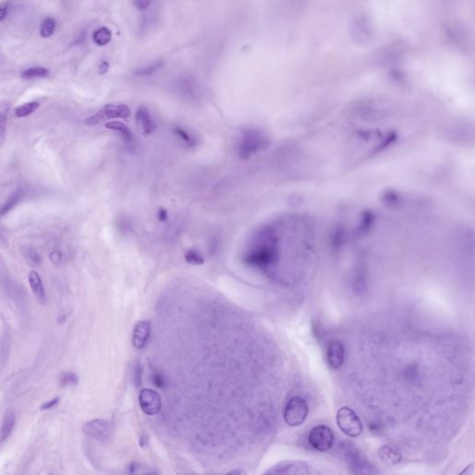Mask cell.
Segmentation results:
<instances>
[{
    "label": "cell",
    "mask_w": 475,
    "mask_h": 475,
    "mask_svg": "<svg viewBox=\"0 0 475 475\" xmlns=\"http://www.w3.org/2000/svg\"><path fill=\"white\" fill-rule=\"evenodd\" d=\"M268 140L265 135L256 129H247L242 132L237 145V154L239 159L247 160L261 149H265Z\"/></svg>",
    "instance_id": "1"
},
{
    "label": "cell",
    "mask_w": 475,
    "mask_h": 475,
    "mask_svg": "<svg viewBox=\"0 0 475 475\" xmlns=\"http://www.w3.org/2000/svg\"><path fill=\"white\" fill-rule=\"evenodd\" d=\"M336 422L340 430L348 437L356 438L363 432L362 421L350 407L340 408L336 414Z\"/></svg>",
    "instance_id": "2"
},
{
    "label": "cell",
    "mask_w": 475,
    "mask_h": 475,
    "mask_svg": "<svg viewBox=\"0 0 475 475\" xmlns=\"http://www.w3.org/2000/svg\"><path fill=\"white\" fill-rule=\"evenodd\" d=\"M309 407L306 399L301 396H293L286 404L284 421L289 426L298 427L306 421Z\"/></svg>",
    "instance_id": "3"
},
{
    "label": "cell",
    "mask_w": 475,
    "mask_h": 475,
    "mask_svg": "<svg viewBox=\"0 0 475 475\" xmlns=\"http://www.w3.org/2000/svg\"><path fill=\"white\" fill-rule=\"evenodd\" d=\"M130 115H131V110L128 106L124 104H119V105L107 104L103 106L102 109L99 110L95 115L89 117L85 121V124L91 126L109 119H116V118L127 119Z\"/></svg>",
    "instance_id": "4"
},
{
    "label": "cell",
    "mask_w": 475,
    "mask_h": 475,
    "mask_svg": "<svg viewBox=\"0 0 475 475\" xmlns=\"http://www.w3.org/2000/svg\"><path fill=\"white\" fill-rule=\"evenodd\" d=\"M308 442L314 449L319 452H327L334 445V434L332 429L320 424L311 429L308 435Z\"/></svg>",
    "instance_id": "5"
},
{
    "label": "cell",
    "mask_w": 475,
    "mask_h": 475,
    "mask_svg": "<svg viewBox=\"0 0 475 475\" xmlns=\"http://www.w3.org/2000/svg\"><path fill=\"white\" fill-rule=\"evenodd\" d=\"M139 406L145 414L152 416L161 411L162 400L156 391L151 389H143L138 395Z\"/></svg>",
    "instance_id": "6"
},
{
    "label": "cell",
    "mask_w": 475,
    "mask_h": 475,
    "mask_svg": "<svg viewBox=\"0 0 475 475\" xmlns=\"http://www.w3.org/2000/svg\"><path fill=\"white\" fill-rule=\"evenodd\" d=\"M111 424L104 420H94L86 423L83 427V432L86 435L98 441H106L111 435Z\"/></svg>",
    "instance_id": "7"
},
{
    "label": "cell",
    "mask_w": 475,
    "mask_h": 475,
    "mask_svg": "<svg viewBox=\"0 0 475 475\" xmlns=\"http://www.w3.org/2000/svg\"><path fill=\"white\" fill-rule=\"evenodd\" d=\"M136 120L144 135H150L156 128V123L146 107H139L136 113Z\"/></svg>",
    "instance_id": "8"
},
{
    "label": "cell",
    "mask_w": 475,
    "mask_h": 475,
    "mask_svg": "<svg viewBox=\"0 0 475 475\" xmlns=\"http://www.w3.org/2000/svg\"><path fill=\"white\" fill-rule=\"evenodd\" d=\"M327 358L329 365L333 368H339L345 360V349L338 342H333L327 351Z\"/></svg>",
    "instance_id": "9"
},
{
    "label": "cell",
    "mask_w": 475,
    "mask_h": 475,
    "mask_svg": "<svg viewBox=\"0 0 475 475\" xmlns=\"http://www.w3.org/2000/svg\"><path fill=\"white\" fill-rule=\"evenodd\" d=\"M150 334V324L148 321H140L136 324L133 334V345L137 349L146 346Z\"/></svg>",
    "instance_id": "10"
},
{
    "label": "cell",
    "mask_w": 475,
    "mask_h": 475,
    "mask_svg": "<svg viewBox=\"0 0 475 475\" xmlns=\"http://www.w3.org/2000/svg\"><path fill=\"white\" fill-rule=\"evenodd\" d=\"M378 455L380 457L381 462L387 464H396L399 463L402 460V453L400 450L396 447L385 445L382 446L378 450Z\"/></svg>",
    "instance_id": "11"
},
{
    "label": "cell",
    "mask_w": 475,
    "mask_h": 475,
    "mask_svg": "<svg viewBox=\"0 0 475 475\" xmlns=\"http://www.w3.org/2000/svg\"><path fill=\"white\" fill-rule=\"evenodd\" d=\"M29 283L36 299L40 302L41 304H45L48 300L47 293L43 285V282L41 280L40 276L36 272H31L29 274Z\"/></svg>",
    "instance_id": "12"
},
{
    "label": "cell",
    "mask_w": 475,
    "mask_h": 475,
    "mask_svg": "<svg viewBox=\"0 0 475 475\" xmlns=\"http://www.w3.org/2000/svg\"><path fill=\"white\" fill-rule=\"evenodd\" d=\"M16 423V416L13 410H7L5 413L0 428V442L5 441L13 431Z\"/></svg>",
    "instance_id": "13"
},
{
    "label": "cell",
    "mask_w": 475,
    "mask_h": 475,
    "mask_svg": "<svg viewBox=\"0 0 475 475\" xmlns=\"http://www.w3.org/2000/svg\"><path fill=\"white\" fill-rule=\"evenodd\" d=\"M22 197H23V190H21L20 188H18L12 193V195L8 198L6 204L0 208V217H3L5 215H7L8 212L12 210L14 207L20 203V201Z\"/></svg>",
    "instance_id": "14"
},
{
    "label": "cell",
    "mask_w": 475,
    "mask_h": 475,
    "mask_svg": "<svg viewBox=\"0 0 475 475\" xmlns=\"http://www.w3.org/2000/svg\"><path fill=\"white\" fill-rule=\"evenodd\" d=\"M106 127L111 129V130H115V131L119 132L121 134V136H122V138L127 142H131L132 139H133V135H132L131 130L123 122H118V121L107 122Z\"/></svg>",
    "instance_id": "15"
},
{
    "label": "cell",
    "mask_w": 475,
    "mask_h": 475,
    "mask_svg": "<svg viewBox=\"0 0 475 475\" xmlns=\"http://www.w3.org/2000/svg\"><path fill=\"white\" fill-rule=\"evenodd\" d=\"M112 39V32L108 27L99 28L93 34V40L100 47L106 46Z\"/></svg>",
    "instance_id": "16"
},
{
    "label": "cell",
    "mask_w": 475,
    "mask_h": 475,
    "mask_svg": "<svg viewBox=\"0 0 475 475\" xmlns=\"http://www.w3.org/2000/svg\"><path fill=\"white\" fill-rule=\"evenodd\" d=\"M49 75V71L44 67H33L29 68L21 73V77L25 80H31L35 78H45Z\"/></svg>",
    "instance_id": "17"
},
{
    "label": "cell",
    "mask_w": 475,
    "mask_h": 475,
    "mask_svg": "<svg viewBox=\"0 0 475 475\" xmlns=\"http://www.w3.org/2000/svg\"><path fill=\"white\" fill-rule=\"evenodd\" d=\"M38 108H39L38 102H27L17 107L14 111V115L17 118H22V117L32 115L34 111H36Z\"/></svg>",
    "instance_id": "18"
},
{
    "label": "cell",
    "mask_w": 475,
    "mask_h": 475,
    "mask_svg": "<svg viewBox=\"0 0 475 475\" xmlns=\"http://www.w3.org/2000/svg\"><path fill=\"white\" fill-rule=\"evenodd\" d=\"M22 253L25 260L27 261L28 264L32 266H38L40 265L41 260L40 254L39 252L36 251L33 247H24L22 249Z\"/></svg>",
    "instance_id": "19"
},
{
    "label": "cell",
    "mask_w": 475,
    "mask_h": 475,
    "mask_svg": "<svg viewBox=\"0 0 475 475\" xmlns=\"http://www.w3.org/2000/svg\"><path fill=\"white\" fill-rule=\"evenodd\" d=\"M173 130H174V133L179 137V139L182 140L188 147L193 148L197 145V139L192 136L190 133H189L188 131H186L185 129L176 126V127H174Z\"/></svg>",
    "instance_id": "20"
},
{
    "label": "cell",
    "mask_w": 475,
    "mask_h": 475,
    "mask_svg": "<svg viewBox=\"0 0 475 475\" xmlns=\"http://www.w3.org/2000/svg\"><path fill=\"white\" fill-rule=\"evenodd\" d=\"M164 65V61H157L151 64H149L146 67L138 69L135 72V75L137 76H149V75H154L160 69H162Z\"/></svg>",
    "instance_id": "21"
},
{
    "label": "cell",
    "mask_w": 475,
    "mask_h": 475,
    "mask_svg": "<svg viewBox=\"0 0 475 475\" xmlns=\"http://www.w3.org/2000/svg\"><path fill=\"white\" fill-rule=\"evenodd\" d=\"M55 28H56V20L51 17L46 18L41 23V36L45 37V38H48L49 36H51L54 33Z\"/></svg>",
    "instance_id": "22"
},
{
    "label": "cell",
    "mask_w": 475,
    "mask_h": 475,
    "mask_svg": "<svg viewBox=\"0 0 475 475\" xmlns=\"http://www.w3.org/2000/svg\"><path fill=\"white\" fill-rule=\"evenodd\" d=\"M7 113H8V106L3 105L0 108V143L4 142L6 139Z\"/></svg>",
    "instance_id": "23"
},
{
    "label": "cell",
    "mask_w": 475,
    "mask_h": 475,
    "mask_svg": "<svg viewBox=\"0 0 475 475\" xmlns=\"http://www.w3.org/2000/svg\"><path fill=\"white\" fill-rule=\"evenodd\" d=\"M60 383L61 387L75 386L78 383V377L73 372L62 374Z\"/></svg>",
    "instance_id": "24"
},
{
    "label": "cell",
    "mask_w": 475,
    "mask_h": 475,
    "mask_svg": "<svg viewBox=\"0 0 475 475\" xmlns=\"http://www.w3.org/2000/svg\"><path fill=\"white\" fill-rule=\"evenodd\" d=\"M185 258L188 263L193 264V265H201L204 263V259L202 257V255L197 251H194V250L188 251Z\"/></svg>",
    "instance_id": "25"
},
{
    "label": "cell",
    "mask_w": 475,
    "mask_h": 475,
    "mask_svg": "<svg viewBox=\"0 0 475 475\" xmlns=\"http://www.w3.org/2000/svg\"><path fill=\"white\" fill-rule=\"evenodd\" d=\"M152 381H153V383H154L158 388H162V387L164 386V384H165V381L163 380V376L159 373H153Z\"/></svg>",
    "instance_id": "26"
},
{
    "label": "cell",
    "mask_w": 475,
    "mask_h": 475,
    "mask_svg": "<svg viewBox=\"0 0 475 475\" xmlns=\"http://www.w3.org/2000/svg\"><path fill=\"white\" fill-rule=\"evenodd\" d=\"M59 402H60V398H59V397H56V398L52 399V400L48 401V402L44 403V404L41 406V410H48V409H50V408L54 407Z\"/></svg>",
    "instance_id": "27"
},
{
    "label": "cell",
    "mask_w": 475,
    "mask_h": 475,
    "mask_svg": "<svg viewBox=\"0 0 475 475\" xmlns=\"http://www.w3.org/2000/svg\"><path fill=\"white\" fill-rule=\"evenodd\" d=\"M133 5H134L136 8L144 10V9H146V8L149 7V5H150V2H149V1H145V0H136V1L133 2Z\"/></svg>",
    "instance_id": "28"
},
{
    "label": "cell",
    "mask_w": 475,
    "mask_h": 475,
    "mask_svg": "<svg viewBox=\"0 0 475 475\" xmlns=\"http://www.w3.org/2000/svg\"><path fill=\"white\" fill-rule=\"evenodd\" d=\"M474 473H475V465L471 463L467 467L463 469L462 473H460L458 475H474Z\"/></svg>",
    "instance_id": "29"
},
{
    "label": "cell",
    "mask_w": 475,
    "mask_h": 475,
    "mask_svg": "<svg viewBox=\"0 0 475 475\" xmlns=\"http://www.w3.org/2000/svg\"><path fill=\"white\" fill-rule=\"evenodd\" d=\"M50 260L54 264H60L61 262V254L58 251H52L50 253Z\"/></svg>",
    "instance_id": "30"
},
{
    "label": "cell",
    "mask_w": 475,
    "mask_h": 475,
    "mask_svg": "<svg viewBox=\"0 0 475 475\" xmlns=\"http://www.w3.org/2000/svg\"><path fill=\"white\" fill-rule=\"evenodd\" d=\"M109 70V63L107 61H102L99 67V73L101 75H105Z\"/></svg>",
    "instance_id": "31"
},
{
    "label": "cell",
    "mask_w": 475,
    "mask_h": 475,
    "mask_svg": "<svg viewBox=\"0 0 475 475\" xmlns=\"http://www.w3.org/2000/svg\"><path fill=\"white\" fill-rule=\"evenodd\" d=\"M7 4H2L0 5V21L4 20L6 18L7 13Z\"/></svg>",
    "instance_id": "32"
},
{
    "label": "cell",
    "mask_w": 475,
    "mask_h": 475,
    "mask_svg": "<svg viewBox=\"0 0 475 475\" xmlns=\"http://www.w3.org/2000/svg\"><path fill=\"white\" fill-rule=\"evenodd\" d=\"M167 218H168L167 211L165 210V209H163V208H161V209L159 210V212H158V218H159V220L165 221V220L167 219Z\"/></svg>",
    "instance_id": "33"
},
{
    "label": "cell",
    "mask_w": 475,
    "mask_h": 475,
    "mask_svg": "<svg viewBox=\"0 0 475 475\" xmlns=\"http://www.w3.org/2000/svg\"><path fill=\"white\" fill-rule=\"evenodd\" d=\"M227 475H248L243 469L238 468L230 472Z\"/></svg>",
    "instance_id": "34"
},
{
    "label": "cell",
    "mask_w": 475,
    "mask_h": 475,
    "mask_svg": "<svg viewBox=\"0 0 475 475\" xmlns=\"http://www.w3.org/2000/svg\"><path fill=\"white\" fill-rule=\"evenodd\" d=\"M3 60H4V59H3V57H2V55L0 54V62H2V61H3Z\"/></svg>",
    "instance_id": "35"
}]
</instances>
